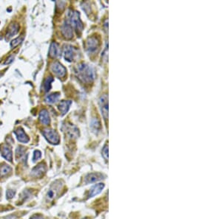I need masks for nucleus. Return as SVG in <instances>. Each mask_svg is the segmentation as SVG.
<instances>
[{
    "label": "nucleus",
    "instance_id": "12",
    "mask_svg": "<svg viewBox=\"0 0 222 219\" xmlns=\"http://www.w3.org/2000/svg\"><path fill=\"white\" fill-rule=\"evenodd\" d=\"M61 54V50L60 47H59V44L56 42L51 43L49 49V55L51 58H53V59H56V58H58Z\"/></svg>",
    "mask_w": 222,
    "mask_h": 219
},
{
    "label": "nucleus",
    "instance_id": "16",
    "mask_svg": "<svg viewBox=\"0 0 222 219\" xmlns=\"http://www.w3.org/2000/svg\"><path fill=\"white\" fill-rule=\"evenodd\" d=\"M71 103L72 102L70 100H63L60 102V103L59 105V109L61 113V115H65L68 112Z\"/></svg>",
    "mask_w": 222,
    "mask_h": 219
},
{
    "label": "nucleus",
    "instance_id": "25",
    "mask_svg": "<svg viewBox=\"0 0 222 219\" xmlns=\"http://www.w3.org/2000/svg\"><path fill=\"white\" fill-rule=\"evenodd\" d=\"M91 125H92V127H95V130H98V128L100 127L99 122L97 120H93Z\"/></svg>",
    "mask_w": 222,
    "mask_h": 219
},
{
    "label": "nucleus",
    "instance_id": "17",
    "mask_svg": "<svg viewBox=\"0 0 222 219\" xmlns=\"http://www.w3.org/2000/svg\"><path fill=\"white\" fill-rule=\"evenodd\" d=\"M59 97H60V94H59V92H54L48 95V96L46 97L45 100L48 103H56L59 100Z\"/></svg>",
    "mask_w": 222,
    "mask_h": 219
},
{
    "label": "nucleus",
    "instance_id": "30",
    "mask_svg": "<svg viewBox=\"0 0 222 219\" xmlns=\"http://www.w3.org/2000/svg\"><path fill=\"white\" fill-rule=\"evenodd\" d=\"M1 39H2V37H1V36H0V40H1Z\"/></svg>",
    "mask_w": 222,
    "mask_h": 219
},
{
    "label": "nucleus",
    "instance_id": "13",
    "mask_svg": "<svg viewBox=\"0 0 222 219\" xmlns=\"http://www.w3.org/2000/svg\"><path fill=\"white\" fill-rule=\"evenodd\" d=\"M45 165L43 163H41L34 168L32 170V175L35 177H41L43 176V174L45 172Z\"/></svg>",
    "mask_w": 222,
    "mask_h": 219
},
{
    "label": "nucleus",
    "instance_id": "6",
    "mask_svg": "<svg viewBox=\"0 0 222 219\" xmlns=\"http://www.w3.org/2000/svg\"><path fill=\"white\" fill-rule=\"evenodd\" d=\"M61 183H54V184L50 187V188L48 190V193L46 194V200L47 201H51L52 200H53L54 198H56V196H57L58 193H59V190L61 189Z\"/></svg>",
    "mask_w": 222,
    "mask_h": 219
},
{
    "label": "nucleus",
    "instance_id": "2",
    "mask_svg": "<svg viewBox=\"0 0 222 219\" xmlns=\"http://www.w3.org/2000/svg\"><path fill=\"white\" fill-rule=\"evenodd\" d=\"M68 18L72 27L77 32H82L83 30V24L80 19V15L77 11L69 10Z\"/></svg>",
    "mask_w": 222,
    "mask_h": 219
},
{
    "label": "nucleus",
    "instance_id": "8",
    "mask_svg": "<svg viewBox=\"0 0 222 219\" xmlns=\"http://www.w3.org/2000/svg\"><path fill=\"white\" fill-rule=\"evenodd\" d=\"M99 104L102 115L104 120H107L108 117V98L107 95H102L100 97Z\"/></svg>",
    "mask_w": 222,
    "mask_h": 219
},
{
    "label": "nucleus",
    "instance_id": "11",
    "mask_svg": "<svg viewBox=\"0 0 222 219\" xmlns=\"http://www.w3.org/2000/svg\"><path fill=\"white\" fill-rule=\"evenodd\" d=\"M14 134H16L17 140L20 143H27L29 142V137L27 136V134H25V132H24V130L22 128H18L17 129H16L14 132Z\"/></svg>",
    "mask_w": 222,
    "mask_h": 219
},
{
    "label": "nucleus",
    "instance_id": "9",
    "mask_svg": "<svg viewBox=\"0 0 222 219\" xmlns=\"http://www.w3.org/2000/svg\"><path fill=\"white\" fill-rule=\"evenodd\" d=\"M0 152L2 153V156L5 160L9 161V162H12L13 160V154H12V150L10 145L7 144H2L0 146Z\"/></svg>",
    "mask_w": 222,
    "mask_h": 219
},
{
    "label": "nucleus",
    "instance_id": "5",
    "mask_svg": "<svg viewBox=\"0 0 222 219\" xmlns=\"http://www.w3.org/2000/svg\"><path fill=\"white\" fill-rule=\"evenodd\" d=\"M99 48V42L96 37H90L86 42V50L89 53H94Z\"/></svg>",
    "mask_w": 222,
    "mask_h": 219
},
{
    "label": "nucleus",
    "instance_id": "10",
    "mask_svg": "<svg viewBox=\"0 0 222 219\" xmlns=\"http://www.w3.org/2000/svg\"><path fill=\"white\" fill-rule=\"evenodd\" d=\"M61 33L66 39H70L73 38V33L72 27L68 22H65L63 25L61 26Z\"/></svg>",
    "mask_w": 222,
    "mask_h": 219
},
{
    "label": "nucleus",
    "instance_id": "27",
    "mask_svg": "<svg viewBox=\"0 0 222 219\" xmlns=\"http://www.w3.org/2000/svg\"><path fill=\"white\" fill-rule=\"evenodd\" d=\"M22 149V147H19V148H18L17 150H16V156H17V157H19V156L21 157V156H22V155H23V151H21Z\"/></svg>",
    "mask_w": 222,
    "mask_h": 219
},
{
    "label": "nucleus",
    "instance_id": "3",
    "mask_svg": "<svg viewBox=\"0 0 222 219\" xmlns=\"http://www.w3.org/2000/svg\"><path fill=\"white\" fill-rule=\"evenodd\" d=\"M50 70L56 76L59 77V78H64L66 75V69L59 61H55L52 63L50 65Z\"/></svg>",
    "mask_w": 222,
    "mask_h": 219
},
{
    "label": "nucleus",
    "instance_id": "22",
    "mask_svg": "<svg viewBox=\"0 0 222 219\" xmlns=\"http://www.w3.org/2000/svg\"><path fill=\"white\" fill-rule=\"evenodd\" d=\"M23 39H24V36H20V37H18V38L14 39V40H13L10 43L11 48L14 49L16 47H17L19 44H20V43L22 42Z\"/></svg>",
    "mask_w": 222,
    "mask_h": 219
},
{
    "label": "nucleus",
    "instance_id": "4",
    "mask_svg": "<svg viewBox=\"0 0 222 219\" xmlns=\"http://www.w3.org/2000/svg\"><path fill=\"white\" fill-rule=\"evenodd\" d=\"M43 135L50 143L53 144V145H57L60 141V138H59L58 133L55 132V131L51 130V129H45V130H44Z\"/></svg>",
    "mask_w": 222,
    "mask_h": 219
},
{
    "label": "nucleus",
    "instance_id": "7",
    "mask_svg": "<svg viewBox=\"0 0 222 219\" xmlns=\"http://www.w3.org/2000/svg\"><path fill=\"white\" fill-rule=\"evenodd\" d=\"M76 50L73 47L68 45L65 47L64 50V57L66 61L71 62L75 59V57L77 55V52H76Z\"/></svg>",
    "mask_w": 222,
    "mask_h": 219
},
{
    "label": "nucleus",
    "instance_id": "15",
    "mask_svg": "<svg viewBox=\"0 0 222 219\" xmlns=\"http://www.w3.org/2000/svg\"><path fill=\"white\" fill-rule=\"evenodd\" d=\"M40 120L42 124L48 125L50 124V116L48 112L46 109H42L40 113Z\"/></svg>",
    "mask_w": 222,
    "mask_h": 219
},
{
    "label": "nucleus",
    "instance_id": "28",
    "mask_svg": "<svg viewBox=\"0 0 222 219\" xmlns=\"http://www.w3.org/2000/svg\"><path fill=\"white\" fill-rule=\"evenodd\" d=\"M31 219H44V218H42V217H40V216H33V218H31Z\"/></svg>",
    "mask_w": 222,
    "mask_h": 219
},
{
    "label": "nucleus",
    "instance_id": "26",
    "mask_svg": "<svg viewBox=\"0 0 222 219\" xmlns=\"http://www.w3.org/2000/svg\"><path fill=\"white\" fill-rule=\"evenodd\" d=\"M102 153H103V156L104 157L105 160H107L108 158V147L107 145L104 146L103 151H102Z\"/></svg>",
    "mask_w": 222,
    "mask_h": 219
},
{
    "label": "nucleus",
    "instance_id": "20",
    "mask_svg": "<svg viewBox=\"0 0 222 219\" xmlns=\"http://www.w3.org/2000/svg\"><path fill=\"white\" fill-rule=\"evenodd\" d=\"M53 81V78H52L51 76L48 77V78H47L46 79L44 80L43 89H44V91H45V92L49 91L50 89H51V84Z\"/></svg>",
    "mask_w": 222,
    "mask_h": 219
},
{
    "label": "nucleus",
    "instance_id": "14",
    "mask_svg": "<svg viewBox=\"0 0 222 219\" xmlns=\"http://www.w3.org/2000/svg\"><path fill=\"white\" fill-rule=\"evenodd\" d=\"M19 26L17 24H13L9 26L8 29H7V34H6V39H9L11 37H13L19 32Z\"/></svg>",
    "mask_w": 222,
    "mask_h": 219
},
{
    "label": "nucleus",
    "instance_id": "19",
    "mask_svg": "<svg viewBox=\"0 0 222 219\" xmlns=\"http://www.w3.org/2000/svg\"><path fill=\"white\" fill-rule=\"evenodd\" d=\"M104 188L103 184H98L97 185H95L93 188H91L90 191L89 197H91V196H96V194L99 193L102 191V188Z\"/></svg>",
    "mask_w": 222,
    "mask_h": 219
},
{
    "label": "nucleus",
    "instance_id": "18",
    "mask_svg": "<svg viewBox=\"0 0 222 219\" xmlns=\"http://www.w3.org/2000/svg\"><path fill=\"white\" fill-rule=\"evenodd\" d=\"M102 176L99 173L89 174V175L87 176L86 177V182L87 183L95 182V181L99 180V179H102Z\"/></svg>",
    "mask_w": 222,
    "mask_h": 219
},
{
    "label": "nucleus",
    "instance_id": "21",
    "mask_svg": "<svg viewBox=\"0 0 222 219\" xmlns=\"http://www.w3.org/2000/svg\"><path fill=\"white\" fill-rule=\"evenodd\" d=\"M11 168L9 165L7 164H3V165L0 166V176H3L7 175V174L10 173L11 172Z\"/></svg>",
    "mask_w": 222,
    "mask_h": 219
},
{
    "label": "nucleus",
    "instance_id": "24",
    "mask_svg": "<svg viewBox=\"0 0 222 219\" xmlns=\"http://www.w3.org/2000/svg\"><path fill=\"white\" fill-rule=\"evenodd\" d=\"M15 193H16V191L13 190H7V198L8 199H10L14 196Z\"/></svg>",
    "mask_w": 222,
    "mask_h": 219
},
{
    "label": "nucleus",
    "instance_id": "31",
    "mask_svg": "<svg viewBox=\"0 0 222 219\" xmlns=\"http://www.w3.org/2000/svg\"><path fill=\"white\" fill-rule=\"evenodd\" d=\"M85 219H88V218H85Z\"/></svg>",
    "mask_w": 222,
    "mask_h": 219
},
{
    "label": "nucleus",
    "instance_id": "23",
    "mask_svg": "<svg viewBox=\"0 0 222 219\" xmlns=\"http://www.w3.org/2000/svg\"><path fill=\"white\" fill-rule=\"evenodd\" d=\"M42 156V153L40 151H35L34 153H33V160L34 162H36V160H39Z\"/></svg>",
    "mask_w": 222,
    "mask_h": 219
},
{
    "label": "nucleus",
    "instance_id": "1",
    "mask_svg": "<svg viewBox=\"0 0 222 219\" xmlns=\"http://www.w3.org/2000/svg\"><path fill=\"white\" fill-rule=\"evenodd\" d=\"M75 72L79 80H82L83 83H91L95 78L94 71L86 63H81L78 65Z\"/></svg>",
    "mask_w": 222,
    "mask_h": 219
},
{
    "label": "nucleus",
    "instance_id": "29",
    "mask_svg": "<svg viewBox=\"0 0 222 219\" xmlns=\"http://www.w3.org/2000/svg\"><path fill=\"white\" fill-rule=\"evenodd\" d=\"M7 219H16V218H14V217H11V218H8Z\"/></svg>",
    "mask_w": 222,
    "mask_h": 219
}]
</instances>
